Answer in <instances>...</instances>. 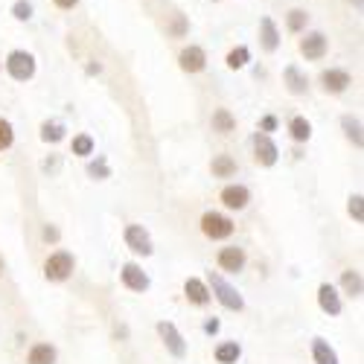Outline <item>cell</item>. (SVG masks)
Returning <instances> with one entry per match:
<instances>
[{"instance_id": "6da1fadb", "label": "cell", "mask_w": 364, "mask_h": 364, "mask_svg": "<svg viewBox=\"0 0 364 364\" xmlns=\"http://www.w3.org/2000/svg\"><path fill=\"white\" fill-rule=\"evenodd\" d=\"M207 289L213 291V297L222 303L225 309H230V312H242L245 309V300H242V294L222 277V274H216V271H210V277H207Z\"/></svg>"}, {"instance_id": "7a4b0ae2", "label": "cell", "mask_w": 364, "mask_h": 364, "mask_svg": "<svg viewBox=\"0 0 364 364\" xmlns=\"http://www.w3.org/2000/svg\"><path fill=\"white\" fill-rule=\"evenodd\" d=\"M6 73L15 79V82H29L36 76V55L26 53V50H12L4 62Z\"/></svg>"}, {"instance_id": "3957f363", "label": "cell", "mask_w": 364, "mask_h": 364, "mask_svg": "<svg viewBox=\"0 0 364 364\" xmlns=\"http://www.w3.org/2000/svg\"><path fill=\"white\" fill-rule=\"evenodd\" d=\"M73 268H76L73 254L55 251V254H50V257L44 259V277H47L50 283H65V280L73 274Z\"/></svg>"}, {"instance_id": "277c9868", "label": "cell", "mask_w": 364, "mask_h": 364, "mask_svg": "<svg viewBox=\"0 0 364 364\" xmlns=\"http://www.w3.org/2000/svg\"><path fill=\"white\" fill-rule=\"evenodd\" d=\"M233 230H236V225H233L228 216L216 213V210H207V213L201 216V233H204L207 239L222 242V239H230Z\"/></svg>"}, {"instance_id": "5b68a950", "label": "cell", "mask_w": 364, "mask_h": 364, "mask_svg": "<svg viewBox=\"0 0 364 364\" xmlns=\"http://www.w3.org/2000/svg\"><path fill=\"white\" fill-rule=\"evenodd\" d=\"M303 38H300V44H297V50H300V55L306 58V62H321V58L329 53V38L321 33V29H312V33H300Z\"/></svg>"}, {"instance_id": "8992f818", "label": "cell", "mask_w": 364, "mask_h": 364, "mask_svg": "<svg viewBox=\"0 0 364 364\" xmlns=\"http://www.w3.org/2000/svg\"><path fill=\"white\" fill-rule=\"evenodd\" d=\"M251 146H254V161H257L259 166H274V164L280 161V149H277L274 140H271V134L257 132V134L251 137Z\"/></svg>"}, {"instance_id": "52a82bcc", "label": "cell", "mask_w": 364, "mask_h": 364, "mask_svg": "<svg viewBox=\"0 0 364 364\" xmlns=\"http://www.w3.org/2000/svg\"><path fill=\"white\" fill-rule=\"evenodd\" d=\"M158 336H161L164 347H166L175 358H184V355H187V341H184V336L178 332V326H175V323L161 321V323H158Z\"/></svg>"}, {"instance_id": "ba28073f", "label": "cell", "mask_w": 364, "mask_h": 364, "mask_svg": "<svg viewBox=\"0 0 364 364\" xmlns=\"http://www.w3.org/2000/svg\"><path fill=\"white\" fill-rule=\"evenodd\" d=\"M123 239H126V245H129L134 254H140V257H151V254H155L151 236H149V230H146L143 225H129L126 233H123Z\"/></svg>"}, {"instance_id": "9c48e42d", "label": "cell", "mask_w": 364, "mask_h": 364, "mask_svg": "<svg viewBox=\"0 0 364 364\" xmlns=\"http://www.w3.org/2000/svg\"><path fill=\"white\" fill-rule=\"evenodd\" d=\"M178 68L184 70V73H201L204 68H207V53H204V47H198V44H190V47H184L178 53Z\"/></svg>"}, {"instance_id": "30bf717a", "label": "cell", "mask_w": 364, "mask_h": 364, "mask_svg": "<svg viewBox=\"0 0 364 364\" xmlns=\"http://www.w3.org/2000/svg\"><path fill=\"white\" fill-rule=\"evenodd\" d=\"M350 85H353V76L347 70H341V68H329V70L321 73V87L326 90V94H332V97H338V94H344V90H350Z\"/></svg>"}, {"instance_id": "8fae6325", "label": "cell", "mask_w": 364, "mask_h": 364, "mask_svg": "<svg viewBox=\"0 0 364 364\" xmlns=\"http://www.w3.org/2000/svg\"><path fill=\"white\" fill-rule=\"evenodd\" d=\"M216 262H219L222 271H228V274H239V271L248 265V254L242 251V248H236V245H228V248L219 251Z\"/></svg>"}, {"instance_id": "7c38bea8", "label": "cell", "mask_w": 364, "mask_h": 364, "mask_svg": "<svg viewBox=\"0 0 364 364\" xmlns=\"http://www.w3.org/2000/svg\"><path fill=\"white\" fill-rule=\"evenodd\" d=\"M119 280H123V286H126L129 291H146V289L151 286L149 274H146V271H143L137 262H126L123 271H119Z\"/></svg>"}, {"instance_id": "4fadbf2b", "label": "cell", "mask_w": 364, "mask_h": 364, "mask_svg": "<svg viewBox=\"0 0 364 364\" xmlns=\"http://www.w3.org/2000/svg\"><path fill=\"white\" fill-rule=\"evenodd\" d=\"M318 306H321V312H326L329 318L341 315V294H338V289L332 286V283H321V286H318Z\"/></svg>"}, {"instance_id": "5bb4252c", "label": "cell", "mask_w": 364, "mask_h": 364, "mask_svg": "<svg viewBox=\"0 0 364 364\" xmlns=\"http://www.w3.org/2000/svg\"><path fill=\"white\" fill-rule=\"evenodd\" d=\"M283 85H286V90H289L291 97H303L309 90V76L303 73L297 65H289L283 70Z\"/></svg>"}, {"instance_id": "9a60e30c", "label": "cell", "mask_w": 364, "mask_h": 364, "mask_svg": "<svg viewBox=\"0 0 364 364\" xmlns=\"http://www.w3.org/2000/svg\"><path fill=\"white\" fill-rule=\"evenodd\" d=\"M219 198H222V204H225L228 210H245L248 201H251V190L242 187V184H228Z\"/></svg>"}, {"instance_id": "2e32d148", "label": "cell", "mask_w": 364, "mask_h": 364, "mask_svg": "<svg viewBox=\"0 0 364 364\" xmlns=\"http://www.w3.org/2000/svg\"><path fill=\"white\" fill-rule=\"evenodd\" d=\"M259 47L265 50V53H277V47H280V29H277V23H274V18H259Z\"/></svg>"}, {"instance_id": "e0dca14e", "label": "cell", "mask_w": 364, "mask_h": 364, "mask_svg": "<svg viewBox=\"0 0 364 364\" xmlns=\"http://www.w3.org/2000/svg\"><path fill=\"white\" fill-rule=\"evenodd\" d=\"M184 297L193 303V306H207L210 303V289H207V283L204 280H198V277H190L187 283H184Z\"/></svg>"}, {"instance_id": "ac0fdd59", "label": "cell", "mask_w": 364, "mask_h": 364, "mask_svg": "<svg viewBox=\"0 0 364 364\" xmlns=\"http://www.w3.org/2000/svg\"><path fill=\"white\" fill-rule=\"evenodd\" d=\"M289 137L294 140V143H306L309 137H312V123H309V119L306 117H291L289 119Z\"/></svg>"}, {"instance_id": "d6986e66", "label": "cell", "mask_w": 364, "mask_h": 364, "mask_svg": "<svg viewBox=\"0 0 364 364\" xmlns=\"http://www.w3.org/2000/svg\"><path fill=\"white\" fill-rule=\"evenodd\" d=\"M210 126H213V132H219V134H230V132H236V117L228 108H216L213 117H210Z\"/></svg>"}, {"instance_id": "ffe728a7", "label": "cell", "mask_w": 364, "mask_h": 364, "mask_svg": "<svg viewBox=\"0 0 364 364\" xmlns=\"http://www.w3.org/2000/svg\"><path fill=\"white\" fill-rule=\"evenodd\" d=\"M341 129H344V137H347L355 149L364 146V137H361V119H358V117L344 114V117H341Z\"/></svg>"}, {"instance_id": "44dd1931", "label": "cell", "mask_w": 364, "mask_h": 364, "mask_svg": "<svg viewBox=\"0 0 364 364\" xmlns=\"http://www.w3.org/2000/svg\"><path fill=\"white\" fill-rule=\"evenodd\" d=\"M312 358H315V364H338V353L323 338H312Z\"/></svg>"}, {"instance_id": "7402d4cb", "label": "cell", "mask_w": 364, "mask_h": 364, "mask_svg": "<svg viewBox=\"0 0 364 364\" xmlns=\"http://www.w3.org/2000/svg\"><path fill=\"white\" fill-rule=\"evenodd\" d=\"M306 26H309V12L306 9H289L286 12V29L294 36L300 33H306Z\"/></svg>"}, {"instance_id": "603a6c76", "label": "cell", "mask_w": 364, "mask_h": 364, "mask_svg": "<svg viewBox=\"0 0 364 364\" xmlns=\"http://www.w3.org/2000/svg\"><path fill=\"white\" fill-rule=\"evenodd\" d=\"M55 358H58L55 347H50V344H36L33 350H29V355H26V364H55Z\"/></svg>"}, {"instance_id": "cb8c5ba5", "label": "cell", "mask_w": 364, "mask_h": 364, "mask_svg": "<svg viewBox=\"0 0 364 364\" xmlns=\"http://www.w3.org/2000/svg\"><path fill=\"white\" fill-rule=\"evenodd\" d=\"M248 62H251V50H248L245 44L233 47V50L225 55V65H228L230 70H242V68H248Z\"/></svg>"}, {"instance_id": "d4e9b609", "label": "cell", "mask_w": 364, "mask_h": 364, "mask_svg": "<svg viewBox=\"0 0 364 364\" xmlns=\"http://www.w3.org/2000/svg\"><path fill=\"white\" fill-rule=\"evenodd\" d=\"M213 355H216L219 364H236V361L242 358V347H239L236 341H222Z\"/></svg>"}, {"instance_id": "484cf974", "label": "cell", "mask_w": 364, "mask_h": 364, "mask_svg": "<svg viewBox=\"0 0 364 364\" xmlns=\"http://www.w3.org/2000/svg\"><path fill=\"white\" fill-rule=\"evenodd\" d=\"M236 161L230 158V155H216L213 158V164H210V172H213L216 178H233L236 175Z\"/></svg>"}, {"instance_id": "4316f807", "label": "cell", "mask_w": 364, "mask_h": 364, "mask_svg": "<svg viewBox=\"0 0 364 364\" xmlns=\"http://www.w3.org/2000/svg\"><path fill=\"white\" fill-rule=\"evenodd\" d=\"M341 289H344V294L347 297H361V291H364V283H361V274L358 271H344L341 274Z\"/></svg>"}, {"instance_id": "83f0119b", "label": "cell", "mask_w": 364, "mask_h": 364, "mask_svg": "<svg viewBox=\"0 0 364 364\" xmlns=\"http://www.w3.org/2000/svg\"><path fill=\"white\" fill-rule=\"evenodd\" d=\"M68 129L58 123V119H47V123H41V140L44 143H58V140H65Z\"/></svg>"}, {"instance_id": "f1b7e54d", "label": "cell", "mask_w": 364, "mask_h": 364, "mask_svg": "<svg viewBox=\"0 0 364 364\" xmlns=\"http://www.w3.org/2000/svg\"><path fill=\"white\" fill-rule=\"evenodd\" d=\"M70 151L76 158H90V155H94V137H90V134H76L70 140Z\"/></svg>"}, {"instance_id": "f546056e", "label": "cell", "mask_w": 364, "mask_h": 364, "mask_svg": "<svg viewBox=\"0 0 364 364\" xmlns=\"http://www.w3.org/2000/svg\"><path fill=\"white\" fill-rule=\"evenodd\" d=\"M12 143H15V129H12V123H9V119H4V117H0V151L12 149Z\"/></svg>"}, {"instance_id": "4dcf8cb0", "label": "cell", "mask_w": 364, "mask_h": 364, "mask_svg": "<svg viewBox=\"0 0 364 364\" xmlns=\"http://www.w3.org/2000/svg\"><path fill=\"white\" fill-rule=\"evenodd\" d=\"M87 175H90V178H100V181H105V178L111 175V169H108V161H105L102 155H100L97 161H90V164H87Z\"/></svg>"}, {"instance_id": "1f68e13d", "label": "cell", "mask_w": 364, "mask_h": 364, "mask_svg": "<svg viewBox=\"0 0 364 364\" xmlns=\"http://www.w3.org/2000/svg\"><path fill=\"white\" fill-rule=\"evenodd\" d=\"M12 18L15 21H29L33 18V4H29V0H15L12 4Z\"/></svg>"}, {"instance_id": "d6a6232c", "label": "cell", "mask_w": 364, "mask_h": 364, "mask_svg": "<svg viewBox=\"0 0 364 364\" xmlns=\"http://www.w3.org/2000/svg\"><path fill=\"white\" fill-rule=\"evenodd\" d=\"M347 210H350V216H353L355 222H364V198H361V193L350 196V204H347Z\"/></svg>"}, {"instance_id": "836d02e7", "label": "cell", "mask_w": 364, "mask_h": 364, "mask_svg": "<svg viewBox=\"0 0 364 364\" xmlns=\"http://www.w3.org/2000/svg\"><path fill=\"white\" fill-rule=\"evenodd\" d=\"M172 18H175V21H172V26H169V33H172L175 38H184V36H187V29H190V26H187V18L181 15V12H175Z\"/></svg>"}, {"instance_id": "e575fe53", "label": "cell", "mask_w": 364, "mask_h": 364, "mask_svg": "<svg viewBox=\"0 0 364 364\" xmlns=\"http://www.w3.org/2000/svg\"><path fill=\"white\" fill-rule=\"evenodd\" d=\"M277 126H280V119H277L274 114H265V117L259 119V132H262V134H271V132H277Z\"/></svg>"}, {"instance_id": "d590c367", "label": "cell", "mask_w": 364, "mask_h": 364, "mask_svg": "<svg viewBox=\"0 0 364 364\" xmlns=\"http://www.w3.org/2000/svg\"><path fill=\"white\" fill-rule=\"evenodd\" d=\"M53 4H55L58 9H65V12H70V9H76V6L82 4V0H53Z\"/></svg>"}, {"instance_id": "8d00e7d4", "label": "cell", "mask_w": 364, "mask_h": 364, "mask_svg": "<svg viewBox=\"0 0 364 364\" xmlns=\"http://www.w3.org/2000/svg\"><path fill=\"white\" fill-rule=\"evenodd\" d=\"M219 329H222V323H219L216 318H210V321L204 323V332H207V336H216V332H219Z\"/></svg>"}, {"instance_id": "74e56055", "label": "cell", "mask_w": 364, "mask_h": 364, "mask_svg": "<svg viewBox=\"0 0 364 364\" xmlns=\"http://www.w3.org/2000/svg\"><path fill=\"white\" fill-rule=\"evenodd\" d=\"M41 239H44V242H58V230H55V228H50V225H47V228H44V230H41Z\"/></svg>"}, {"instance_id": "f35d334b", "label": "cell", "mask_w": 364, "mask_h": 364, "mask_svg": "<svg viewBox=\"0 0 364 364\" xmlns=\"http://www.w3.org/2000/svg\"><path fill=\"white\" fill-rule=\"evenodd\" d=\"M350 4H353L355 9H361V0H350Z\"/></svg>"}, {"instance_id": "ab89813d", "label": "cell", "mask_w": 364, "mask_h": 364, "mask_svg": "<svg viewBox=\"0 0 364 364\" xmlns=\"http://www.w3.org/2000/svg\"><path fill=\"white\" fill-rule=\"evenodd\" d=\"M0 277H4V257H0Z\"/></svg>"}, {"instance_id": "60d3db41", "label": "cell", "mask_w": 364, "mask_h": 364, "mask_svg": "<svg viewBox=\"0 0 364 364\" xmlns=\"http://www.w3.org/2000/svg\"><path fill=\"white\" fill-rule=\"evenodd\" d=\"M213 4H222V0H213Z\"/></svg>"}, {"instance_id": "b9f144b4", "label": "cell", "mask_w": 364, "mask_h": 364, "mask_svg": "<svg viewBox=\"0 0 364 364\" xmlns=\"http://www.w3.org/2000/svg\"><path fill=\"white\" fill-rule=\"evenodd\" d=\"M0 68H4V62H0Z\"/></svg>"}]
</instances>
